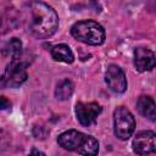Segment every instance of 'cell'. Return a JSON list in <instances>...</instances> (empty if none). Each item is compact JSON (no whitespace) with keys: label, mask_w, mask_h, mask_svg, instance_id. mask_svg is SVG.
<instances>
[{"label":"cell","mask_w":156,"mask_h":156,"mask_svg":"<svg viewBox=\"0 0 156 156\" xmlns=\"http://www.w3.org/2000/svg\"><path fill=\"white\" fill-rule=\"evenodd\" d=\"M24 10L27 12V28L35 38H49L56 32L58 17L51 6L40 1H30Z\"/></svg>","instance_id":"6da1fadb"},{"label":"cell","mask_w":156,"mask_h":156,"mask_svg":"<svg viewBox=\"0 0 156 156\" xmlns=\"http://www.w3.org/2000/svg\"><path fill=\"white\" fill-rule=\"evenodd\" d=\"M57 143L61 147L68 151H76L83 156H96L99 152V141L78 130H66L58 135Z\"/></svg>","instance_id":"7a4b0ae2"},{"label":"cell","mask_w":156,"mask_h":156,"mask_svg":"<svg viewBox=\"0 0 156 156\" xmlns=\"http://www.w3.org/2000/svg\"><path fill=\"white\" fill-rule=\"evenodd\" d=\"M29 65L28 57L18 56L11 58L4 73L0 76V89L17 88L23 84L27 79V67Z\"/></svg>","instance_id":"3957f363"},{"label":"cell","mask_w":156,"mask_h":156,"mask_svg":"<svg viewBox=\"0 0 156 156\" xmlns=\"http://www.w3.org/2000/svg\"><path fill=\"white\" fill-rule=\"evenodd\" d=\"M71 33L77 40L89 45H100L105 40L102 26L93 20L76 22L71 28Z\"/></svg>","instance_id":"277c9868"},{"label":"cell","mask_w":156,"mask_h":156,"mask_svg":"<svg viewBox=\"0 0 156 156\" xmlns=\"http://www.w3.org/2000/svg\"><path fill=\"white\" fill-rule=\"evenodd\" d=\"M113 126L116 136L121 140H127L134 132L135 119L127 107L119 106L113 113Z\"/></svg>","instance_id":"5b68a950"},{"label":"cell","mask_w":156,"mask_h":156,"mask_svg":"<svg viewBox=\"0 0 156 156\" xmlns=\"http://www.w3.org/2000/svg\"><path fill=\"white\" fill-rule=\"evenodd\" d=\"M101 112V107L99 104L96 102H77L76 105V115H77V119L79 121V123L82 126L89 127L93 123H95L96 117L100 115Z\"/></svg>","instance_id":"8992f818"},{"label":"cell","mask_w":156,"mask_h":156,"mask_svg":"<svg viewBox=\"0 0 156 156\" xmlns=\"http://www.w3.org/2000/svg\"><path fill=\"white\" fill-rule=\"evenodd\" d=\"M105 80L108 88L115 93H124L127 89V79L124 72L117 65H110L107 67Z\"/></svg>","instance_id":"52a82bcc"},{"label":"cell","mask_w":156,"mask_h":156,"mask_svg":"<svg viewBox=\"0 0 156 156\" xmlns=\"http://www.w3.org/2000/svg\"><path fill=\"white\" fill-rule=\"evenodd\" d=\"M133 150L141 156L152 154L155 151V133L152 130L138 133L133 140Z\"/></svg>","instance_id":"ba28073f"},{"label":"cell","mask_w":156,"mask_h":156,"mask_svg":"<svg viewBox=\"0 0 156 156\" xmlns=\"http://www.w3.org/2000/svg\"><path fill=\"white\" fill-rule=\"evenodd\" d=\"M134 65L139 72L151 71L155 67V54L146 48H136L134 51Z\"/></svg>","instance_id":"9c48e42d"},{"label":"cell","mask_w":156,"mask_h":156,"mask_svg":"<svg viewBox=\"0 0 156 156\" xmlns=\"http://www.w3.org/2000/svg\"><path fill=\"white\" fill-rule=\"evenodd\" d=\"M136 107L140 115H143L144 117L149 118L150 121H155L156 119V106H155V101L152 98L146 96V95H141L138 99L136 102Z\"/></svg>","instance_id":"30bf717a"},{"label":"cell","mask_w":156,"mask_h":156,"mask_svg":"<svg viewBox=\"0 0 156 156\" xmlns=\"http://www.w3.org/2000/svg\"><path fill=\"white\" fill-rule=\"evenodd\" d=\"M51 56L56 61H61L65 63H72L74 60V55L68 45L66 44H58L55 45L51 49Z\"/></svg>","instance_id":"8fae6325"},{"label":"cell","mask_w":156,"mask_h":156,"mask_svg":"<svg viewBox=\"0 0 156 156\" xmlns=\"http://www.w3.org/2000/svg\"><path fill=\"white\" fill-rule=\"evenodd\" d=\"M2 54L5 56H10L11 58L21 56L22 55V43H21V40L18 38L10 39L2 49Z\"/></svg>","instance_id":"7c38bea8"},{"label":"cell","mask_w":156,"mask_h":156,"mask_svg":"<svg viewBox=\"0 0 156 156\" xmlns=\"http://www.w3.org/2000/svg\"><path fill=\"white\" fill-rule=\"evenodd\" d=\"M73 93V84L71 80L68 79H63L61 80L57 87H56V90H55V96L58 99V100H67L71 98Z\"/></svg>","instance_id":"4fadbf2b"},{"label":"cell","mask_w":156,"mask_h":156,"mask_svg":"<svg viewBox=\"0 0 156 156\" xmlns=\"http://www.w3.org/2000/svg\"><path fill=\"white\" fill-rule=\"evenodd\" d=\"M11 107V102L9 99H6L5 96H0V111L4 110H9Z\"/></svg>","instance_id":"5bb4252c"},{"label":"cell","mask_w":156,"mask_h":156,"mask_svg":"<svg viewBox=\"0 0 156 156\" xmlns=\"http://www.w3.org/2000/svg\"><path fill=\"white\" fill-rule=\"evenodd\" d=\"M28 156H45V154L41 152V151H39V150H37V149H33V150L29 152Z\"/></svg>","instance_id":"9a60e30c"}]
</instances>
